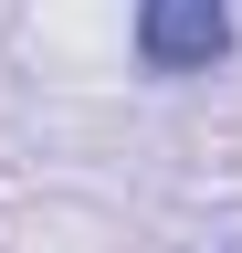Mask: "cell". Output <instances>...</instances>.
Listing matches in <instances>:
<instances>
[{"label":"cell","instance_id":"cell-1","mask_svg":"<svg viewBox=\"0 0 242 253\" xmlns=\"http://www.w3.org/2000/svg\"><path fill=\"white\" fill-rule=\"evenodd\" d=\"M232 53V0H137V63L147 74H210Z\"/></svg>","mask_w":242,"mask_h":253}]
</instances>
